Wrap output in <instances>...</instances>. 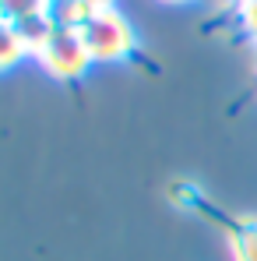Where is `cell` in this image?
<instances>
[{
    "label": "cell",
    "instance_id": "cell-1",
    "mask_svg": "<svg viewBox=\"0 0 257 261\" xmlns=\"http://www.w3.org/2000/svg\"><path fill=\"white\" fill-rule=\"evenodd\" d=\"M81 39H85L95 64H120V60H127L130 53L137 49L134 25H130L117 7L95 11L85 25H81Z\"/></svg>",
    "mask_w": 257,
    "mask_h": 261
},
{
    "label": "cell",
    "instance_id": "cell-2",
    "mask_svg": "<svg viewBox=\"0 0 257 261\" xmlns=\"http://www.w3.org/2000/svg\"><path fill=\"white\" fill-rule=\"evenodd\" d=\"M39 64L46 67V74H53L60 82H74V78L85 74L88 64H95V60H92L85 39H81V29L56 25L53 36L46 39V46L39 49Z\"/></svg>",
    "mask_w": 257,
    "mask_h": 261
},
{
    "label": "cell",
    "instance_id": "cell-3",
    "mask_svg": "<svg viewBox=\"0 0 257 261\" xmlns=\"http://www.w3.org/2000/svg\"><path fill=\"white\" fill-rule=\"evenodd\" d=\"M7 21L18 29V25H28L36 18H53V4L49 0H0Z\"/></svg>",
    "mask_w": 257,
    "mask_h": 261
},
{
    "label": "cell",
    "instance_id": "cell-4",
    "mask_svg": "<svg viewBox=\"0 0 257 261\" xmlns=\"http://www.w3.org/2000/svg\"><path fill=\"white\" fill-rule=\"evenodd\" d=\"M25 53H28V49H25V43H21L18 29L7 21V14H4V7H0V71L14 67Z\"/></svg>",
    "mask_w": 257,
    "mask_h": 261
},
{
    "label": "cell",
    "instance_id": "cell-5",
    "mask_svg": "<svg viewBox=\"0 0 257 261\" xmlns=\"http://www.w3.org/2000/svg\"><path fill=\"white\" fill-rule=\"evenodd\" d=\"M233 254L236 261H257V229H243L233 240Z\"/></svg>",
    "mask_w": 257,
    "mask_h": 261
},
{
    "label": "cell",
    "instance_id": "cell-6",
    "mask_svg": "<svg viewBox=\"0 0 257 261\" xmlns=\"http://www.w3.org/2000/svg\"><path fill=\"white\" fill-rule=\"evenodd\" d=\"M85 7H92V11H106V7H113V0H81Z\"/></svg>",
    "mask_w": 257,
    "mask_h": 261
},
{
    "label": "cell",
    "instance_id": "cell-7",
    "mask_svg": "<svg viewBox=\"0 0 257 261\" xmlns=\"http://www.w3.org/2000/svg\"><path fill=\"white\" fill-rule=\"evenodd\" d=\"M162 4H173V7H183V4H194V0H162Z\"/></svg>",
    "mask_w": 257,
    "mask_h": 261
},
{
    "label": "cell",
    "instance_id": "cell-8",
    "mask_svg": "<svg viewBox=\"0 0 257 261\" xmlns=\"http://www.w3.org/2000/svg\"><path fill=\"white\" fill-rule=\"evenodd\" d=\"M49 4H56V0H49Z\"/></svg>",
    "mask_w": 257,
    "mask_h": 261
}]
</instances>
